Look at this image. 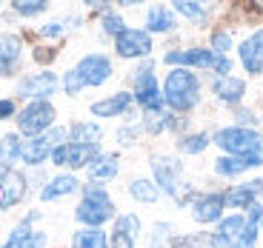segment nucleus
<instances>
[{"mask_svg": "<svg viewBox=\"0 0 263 248\" xmlns=\"http://www.w3.org/2000/svg\"><path fill=\"white\" fill-rule=\"evenodd\" d=\"M215 143L223 151H229L232 157L249 160V166H260L263 163V137L252 129H240V126L220 129L215 134Z\"/></svg>", "mask_w": 263, "mask_h": 248, "instance_id": "f257e3e1", "label": "nucleus"}, {"mask_svg": "<svg viewBox=\"0 0 263 248\" xmlns=\"http://www.w3.org/2000/svg\"><path fill=\"white\" fill-rule=\"evenodd\" d=\"M257 220H260V205H252L249 217H229L220 222L215 237V245H226V248H252L257 240Z\"/></svg>", "mask_w": 263, "mask_h": 248, "instance_id": "f03ea898", "label": "nucleus"}, {"mask_svg": "<svg viewBox=\"0 0 263 248\" xmlns=\"http://www.w3.org/2000/svg\"><path fill=\"white\" fill-rule=\"evenodd\" d=\"M112 74V66L103 54H89L83 57L72 72L66 74V92L69 94H78L83 86H100L103 80H109Z\"/></svg>", "mask_w": 263, "mask_h": 248, "instance_id": "7ed1b4c3", "label": "nucleus"}, {"mask_svg": "<svg viewBox=\"0 0 263 248\" xmlns=\"http://www.w3.org/2000/svg\"><path fill=\"white\" fill-rule=\"evenodd\" d=\"M197 77L192 72H186V69H175V72H169V77H166V86H163V100L172 106V109L178 111H186L192 109V106L197 103Z\"/></svg>", "mask_w": 263, "mask_h": 248, "instance_id": "20e7f679", "label": "nucleus"}, {"mask_svg": "<svg viewBox=\"0 0 263 248\" xmlns=\"http://www.w3.org/2000/svg\"><path fill=\"white\" fill-rule=\"evenodd\" d=\"M112 214H115V205L109 200V194L100 185H89L83 202L78 205V220L86 222V225H100V222L112 220Z\"/></svg>", "mask_w": 263, "mask_h": 248, "instance_id": "39448f33", "label": "nucleus"}, {"mask_svg": "<svg viewBox=\"0 0 263 248\" xmlns=\"http://www.w3.org/2000/svg\"><path fill=\"white\" fill-rule=\"evenodd\" d=\"M166 63H183V66H203V69H215V72H220L223 77H229L232 72V63L229 57H223V54L217 52H209V49H192V52H169L166 54Z\"/></svg>", "mask_w": 263, "mask_h": 248, "instance_id": "423d86ee", "label": "nucleus"}, {"mask_svg": "<svg viewBox=\"0 0 263 248\" xmlns=\"http://www.w3.org/2000/svg\"><path fill=\"white\" fill-rule=\"evenodd\" d=\"M54 120V109L46 103V100H37V103L26 106V109L20 111L17 117V126L23 134H40L43 129H49Z\"/></svg>", "mask_w": 263, "mask_h": 248, "instance_id": "0eeeda50", "label": "nucleus"}, {"mask_svg": "<svg viewBox=\"0 0 263 248\" xmlns=\"http://www.w3.org/2000/svg\"><path fill=\"white\" fill-rule=\"evenodd\" d=\"M66 137V129H52L49 134H40V137L29 140L26 146H23V151H20V157L26 160V163L37 166L43 163L49 154H54V149H58V143Z\"/></svg>", "mask_w": 263, "mask_h": 248, "instance_id": "6e6552de", "label": "nucleus"}, {"mask_svg": "<svg viewBox=\"0 0 263 248\" xmlns=\"http://www.w3.org/2000/svg\"><path fill=\"white\" fill-rule=\"evenodd\" d=\"M135 94H138V103L149 111H160L163 109V94H160L158 83H155V74H152V66L140 69L138 77H135Z\"/></svg>", "mask_w": 263, "mask_h": 248, "instance_id": "1a4fd4ad", "label": "nucleus"}, {"mask_svg": "<svg viewBox=\"0 0 263 248\" xmlns=\"http://www.w3.org/2000/svg\"><path fill=\"white\" fill-rule=\"evenodd\" d=\"M98 157V146H80V143H66L58 146L52 154V160L58 166H72V169H80V166L92 163Z\"/></svg>", "mask_w": 263, "mask_h": 248, "instance_id": "9d476101", "label": "nucleus"}, {"mask_svg": "<svg viewBox=\"0 0 263 248\" xmlns=\"http://www.w3.org/2000/svg\"><path fill=\"white\" fill-rule=\"evenodd\" d=\"M26 194V177L20 171H3L0 174V209H9V205H17Z\"/></svg>", "mask_w": 263, "mask_h": 248, "instance_id": "9b49d317", "label": "nucleus"}, {"mask_svg": "<svg viewBox=\"0 0 263 248\" xmlns=\"http://www.w3.org/2000/svg\"><path fill=\"white\" fill-rule=\"evenodd\" d=\"M152 52V37L138 29H123V34H118V54L120 57H143Z\"/></svg>", "mask_w": 263, "mask_h": 248, "instance_id": "f8f14e48", "label": "nucleus"}, {"mask_svg": "<svg viewBox=\"0 0 263 248\" xmlns=\"http://www.w3.org/2000/svg\"><path fill=\"white\" fill-rule=\"evenodd\" d=\"M152 169H155V177H158L160 189L169 191V194H175V197H180V191H178V185H180V163L178 160H172V157H155Z\"/></svg>", "mask_w": 263, "mask_h": 248, "instance_id": "ddd939ff", "label": "nucleus"}, {"mask_svg": "<svg viewBox=\"0 0 263 248\" xmlns=\"http://www.w3.org/2000/svg\"><path fill=\"white\" fill-rule=\"evenodd\" d=\"M240 60L249 74H263V29H257L240 46Z\"/></svg>", "mask_w": 263, "mask_h": 248, "instance_id": "4468645a", "label": "nucleus"}, {"mask_svg": "<svg viewBox=\"0 0 263 248\" xmlns=\"http://www.w3.org/2000/svg\"><path fill=\"white\" fill-rule=\"evenodd\" d=\"M54 86H58V80H54L52 72H40L20 83V94L23 97H49L54 92Z\"/></svg>", "mask_w": 263, "mask_h": 248, "instance_id": "2eb2a0df", "label": "nucleus"}, {"mask_svg": "<svg viewBox=\"0 0 263 248\" xmlns=\"http://www.w3.org/2000/svg\"><path fill=\"white\" fill-rule=\"evenodd\" d=\"M223 205H226L223 194H206L195 202V211L192 214H195L197 222H215L217 217L223 214Z\"/></svg>", "mask_w": 263, "mask_h": 248, "instance_id": "dca6fc26", "label": "nucleus"}, {"mask_svg": "<svg viewBox=\"0 0 263 248\" xmlns=\"http://www.w3.org/2000/svg\"><path fill=\"white\" fill-rule=\"evenodd\" d=\"M257 194H263V180H252V183H246V185H237V189H232L223 200L229 202V205H235V209H246V205H255Z\"/></svg>", "mask_w": 263, "mask_h": 248, "instance_id": "f3484780", "label": "nucleus"}, {"mask_svg": "<svg viewBox=\"0 0 263 248\" xmlns=\"http://www.w3.org/2000/svg\"><path fill=\"white\" fill-rule=\"evenodd\" d=\"M20 60V40L14 34H0V74H9Z\"/></svg>", "mask_w": 263, "mask_h": 248, "instance_id": "a211bd4d", "label": "nucleus"}, {"mask_svg": "<svg viewBox=\"0 0 263 248\" xmlns=\"http://www.w3.org/2000/svg\"><path fill=\"white\" fill-rule=\"evenodd\" d=\"M140 229L138 217L126 214L123 220H118V229H115V240L112 248H135V231Z\"/></svg>", "mask_w": 263, "mask_h": 248, "instance_id": "6ab92c4d", "label": "nucleus"}, {"mask_svg": "<svg viewBox=\"0 0 263 248\" xmlns=\"http://www.w3.org/2000/svg\"><path fill=\"white\" fill-rule=\"evenodd\" d=\"M129 106H132V94H115V97H109V100L95 103L92 106V114H98V117H115V114L126 111Z\"/></svg>", "mask_w": 263, "mask_h": 248, "instance_id": "aec40b11", "label": "nucleus"}, {"mask_svg": "<svg viewBox=\"0 0 263 248\" xmlns=\"http://www.w3.org/2000/svg\"><path fill=\"white\" fill-rule=\"evenodd\" d=\"M243 80H237V77H220L215 83V94L220 100H223V103H237V100L243 97Z\"/></svg>", "mask_w": 263, "mask_h": 248, "instance_id": "412c9836", "label": "nucleus"}, {"mask_svg": "<svg viewBox=\"0 0 263 248\" xmlns=\"http://www.w3.org/2000/svg\"><path fill=\"white\" fill-rule=\"evenodd\" d=\"M89 174L92 180H112L118 174V157L115 154H98L89 166Z\"/></svg>", "mask_w": 263, "mask_h": 248, "instance_id": "4be33fe9", "label": "nucleus"}, {"mask_svg": "<svg viewBox=\"0 0 263 248\" xmlns=\"http://www.w3.org/2000/svg\"><path fill=\"white\" fill-rule=\"evenodd\" d=\"M12 242L14 248H46V234L43 231H32L26 225H20L17 231L12 234Z\"/></svg>", "mask_w": 263, "mask_h": 248, "instance_id": "5701e85b", "label": "nucleus"}, {"mask_svg": "<svg viewBox=\"0 0 263 248\" xmlns=\"http://www.w3.org/2000/svg\"><path fill=\"white\" fill-rule=\"evenodd\" d=\"M74 189H78V180L63 174V177H54L52 183L40 191V197H43V200H58V197H63V194H72Z\"/></svg>", "mask_w": 263, "mask_h": 248, "instance_id": "b1692460", "label": "nucleus"}, {"mask_svg": "<svg viewBox=\"0 0 263 248\" xmlns=\"http://www.w3.org/2000/svg\"><path fill=\"white\" fill-rule=\"evenodd\" d=\"M146 26H149L152 32H169V29H175V17H172L169 9L155 6V9H149V14H146Z\"/></svg>", "mask_w": 263, "mask_h": 248, "instance_id": "393cba45", "label": "nucleus"}, {"mask_svg": "<svg viewBox=\"0 0 263 248\" xmlns=\"http://www.w3.org/2000/svg\"><path fill=\"white\" fill-rule=\"evenodd\" d=\"M20 151H23V146H20V140L14 137V134H6V137L0 140V169L9 171V166L14 163L20 157Z\"/></svg>", "mask_w": 263, "mask_h": 248, "instance_id": "a878e982", "label": "nucleus"}, {"mask_svg": "<svg viewBox=\"0 0 263 248\" xmlns=\"http://www.w3.org/2000/svg\"><path fill=\"white\" fill-rule=\"evenodd\" d=\"M72 140H78L80 146H98L100 129L95 123H78V126H72Z\"/></svg>", "mask_w": 263, "mask_h": 248, "instance_id": "bb28decb", "label": "nucleus"}, {"mask_svg": "<svg viewBox=\"0 0 263 248\" xmlns=\"http://www.w3.org/2000/svg\"><path fill=\"white\" fill-rule=\"evenodd\" d=\"M74 248H106V234L98 229L78 231L74 234Z\"/></svg>", "mask_w": 263, "mask_h": 248, "instance_id": "cd10ccee", "label": "nucleus"}, {"mask_svg": "<svg viewBox=\"0 0 263 248\" xmlns=\"http://www.w3.org/2000/svg\"><path fill=\"white\" fill-rule=\"evenodd\" d=\"M215 169H217V174H223V177H235V174H240V171L252 169V166L243 157H223V160H217Z\"/></svg>", "mask_w": 263, "mask_h": 248, "instance_id": "c85d7f7f", "label": "nucleus"}, {"mask_svg": "<svg viewBox=\"0 0 263 248\" xmlns=\"http://www.w3.org/2000/svg\"><path fill=\"white\" fill-rule=\"evenodd\" d=\"M129 191H132V197L140 200V202H155L158 200V185L149 183V180H135Z\"/></svg>", "mask_w": 263, "mask_h": 248, "instance_id": "c756f323", "label": "nucleus"}, {"mask_svg": "<svg viewBox=\"0 0 263 248\" xmlns=\"http://www.w3.org/2000/svg\"><path fill=\"white\" fill-rule=\"evenodd\" d=\"M178 146L186 154H197V151H203L206 146H209V137H206V134H192V137H183Z\"/></svg>", "mask_w": 263, "mask_h": 248, "instance_id": "7c9ffc66", "label": "nucleus"}, {"mask_svg": "<svg viewBox=\"0 0 263 248\" xmlns=\"http://www.w3.org/2000/svg\"><path fill=\"white\" fill-rule=\"evenodd\" d=\"M175 9H178L180 14H186V17H195V20L203 17V9L197 6V3H183V0H180V3H175Z\"/></svg>", "mask_w": 263, "mask_h": 248, "instance_id": "2f4dec72", "label": "nucleus"}, {"mask_svg": "<svg viewBox=\"0 0 263 248\" xmlns=\"http://www.w3.org/2000/svg\"><path fill=\"white\" fill-rule=\"evenodd\" d=\"M14 9H17L20 14H40L43 9H46V3H43V0H32V3H14Z\"/></svg>", "mask_w": 263, "mask_h": 248, "instance_id": "473e14b6", "label": "nucleus"}, {"mask_svg": "<svg viewBox=\"0 0 263 248\" xmlns=\"http://www.w3.org/2000/svg\"><path fill=\"white\" fill-rule=\"evenodd\" d=\"M103 26H106V32H109V34H123V20H120L118 14H106Z\"/></svg>", "mask_w": 263, "mask_h": 248, "instance_id": "72a5a7b5", "label": "nucleus"}, {"mask_svg": "<svg viewBox=\"0 0 263 248\" xmlns=\"http://www.w3.org/2000/svg\"><path fill=\"white\" fill-rule=\"evenodd\" d=\"M212 46H215V52H217V54H223L226 49L232 46V37H229V34H223V32H217L215 37H212Z\"/></svg>", "mask_w": 263, "mask_h": 248, "instance_id": "f704fd0d", "label": "nucleus"}, {"mask_svg": "<svg viewBox=\"0 0 263 248\" xmlns=\"http://www.w3.org/2000/svg\"><path fill=\"white\" fill-rule=\"evenodd\" d=\"M14 111V106H12V100H0V120H6L9 114Z\"/></svg>", "mask_w": 263, "mask_h": 248, "instance_id": "c9c22d12", "label": "nucleus"}, {"mask_svg": "<svg viewBox=\"0 0 263 248\" xmlns=\"http://www.w3.org/2000/svg\"><path fill=\"white\" fill-rule=\"evenodd\" d=\"M3 248H14V245H12V242H6V245H3Z\"/></svg>", "mask_w": 263, "mask_h": 248, "instance_id": "e433bc0d", "label": "nucleus"}]
</instances>
